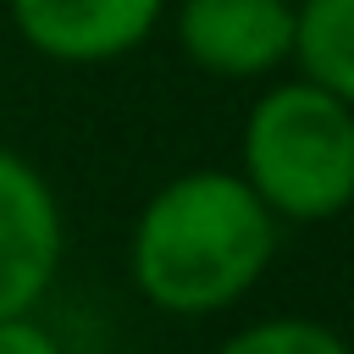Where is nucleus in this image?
Returning <instances> with one entry per match:
<instances>
[{
  "label": "nucleus",
  "mask_w": 354,
  "mask_h": 354,
  "mask_svg": "<svg viewBox=\"0 0 354 354\" xmlns=\"http://www.w3.org/2000/svg\"><path fill=\"white\" fill-rule=\"evenodd\" d=\"M17 39L55 66H105L149 44L166 0H6Z\"/></svg>",
  "instance_id": "4"
},
{
  "label": "nucleus",
  "mask_w": 354,
  "mask_h": 354,
  "mask_svg": "<svg viewBox=\"0 0 354 354\" xmlns=\"http://www.w3.org/2000/svg\"><path fill=\"white\" fill-rule=\"evenodd\" d=\"M0 354H61L55 332L33 315H6L0 321Z\"/></svg>",
  "instance_id": "8"
},
{
  "label": "nucleus",
  "mask_w": 354,
  "mask_h": 354,
  "mask_svg": "<svg viewBox=\"0 0 354 354\" xmlns=\"http://www.w3.org/2000/svg\"><path fill=\"white\" fill-rule=\"evenodd\" d=\"M271 254L277 216L221 166L166 177L127 232V277L138 299L177 321H205L249 299L271 271Z\"/></svg>",
  "instance_id": "1"
},
{
  "label": "nucleus",
  "mask_w": 354,
  "mask_h": 354,
  "mask_svg": "<svg viewBox=\"0 0 354 354\" xmlns=\"http://www.w3.org/2000/svg\"><path fill=\"white\" fill-rule=\"evenodd\" d=\"M66 254L61 199L33 160L0 144V321L33 315Z\"/></svg>",
  "instance_id": "3"
},
{
  "label": "nucleus",
  "mask_w": 354,
  "mask_h": 354,
  "mask_svg": "<svg viewBox=\"0 0 354 354\" xmlns=\"http://www.w3.org/2000/svg\"><path fill=\"white\" fill-rule=\"evenodd\" d=\"M243 188L282 221L315 227L354 199V100H337L304 77L254 94L238 133Z\"/></svg>",
  "instance_id": "2"
},
{
  "label": "nucleus",
  "mask_w": 354,
  "mask_h": 354,
  "mask_svg": "<svg viewBox=\"0 0 354 354\" xmlns=\"http://www.w3.org/2000/svg\"><path fill=\"white\" fill-rule=\"evenodd\" d=\"M216 354H348V343L310 315H266L238 326Z\"/></svg>",
  "instance_id": "7"
},
{
  "label": "nucleus",
  "mask_w": 354,
  "mask_h": 354,
  "mask_svg": "<svg viewBox=\"0 0 354 354\" xmlns=\"http://www.w3.org/2000/svg\"><path fill=\"white\" fill-rule=\"evenodd\" d=\"M293 0H177V50L227 83H254L288 61Z\"/></svg>",
  "instance_id": "5"
},
{
  "label": "nucleus",
  "mask_w": 354,
  "mask_h": 354,
  "mask_svg": "<svg viewBox=\"0 0 354 354\" xmlns=\"http://www.w3.org/2000/svg\"><path fill=\"white\" fill-rule=\"evenodd\" d=\"M288 61L304 83L354 100V0H293Z\"/></svg>",
  "instance_id": "6"
}]
</instances>
